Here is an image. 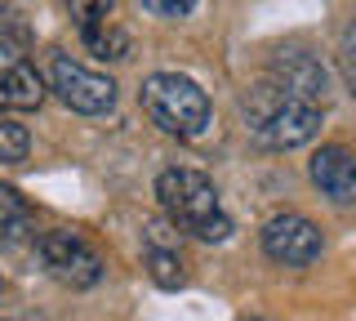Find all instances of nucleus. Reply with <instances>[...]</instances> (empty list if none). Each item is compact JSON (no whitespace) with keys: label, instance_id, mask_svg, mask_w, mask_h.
<instances>
[{"label":"nucleus","instance_id":"f257e3e1","mask_svg":"<svg viewBox=\"0 0 356 321\" xmlns=\"http://www.w3.org/2000/svg\"><path fill=\"white\" fill-rule=\"evenodd\" d=\"M156 201L170 214L174 228L192 232L200 241H227L232 219L218 201V187L205 179L200 170H165L156 179Z\"/></svg>","mask_w":356,"mask_h":321},{"label":"nucleus","instance_id":"f03ea898","mask_svg":"<svg viewBox=\"0 0 356 321\" xmlns=\"http://www.w3.org/2000/svg\"><path fill=\"white\" fill-rule=\"evenodd\" d=\"M245 116L263 148H303L321 130V103H307L272 81L245 98Z\"/></svg>","mask_w":356,"mask_h":321},{"label":"nucleus","instance_id":"7ed1b4c3","mask_svg":"<svg viewBox=\"0 0 356 321\" xmlns=\"http://www.w3.org/2000/svg\"><path fill=\"white\" fill-rule=\"evenodd\" d=\"M143 112H147L165 134L174 139H196L209 125V94L192 76L178 72H156L143 81Z\"/></svg>","mask_w":356,"mask_h":321},{"label":"nucleus","instance_id":"20e7f679","mask_svg":"<svg viewBox=\"0 0 356 321\" xmlns=\"http://www.w3.org/2000/svg\"><path fill=\"white\" fill-rule=\"evenodd\" d=\"M36 254H40V268L54 276V281L72 285V290H89V285L103 281V259H98V250L89 246L85 237H76V232H40L36 237Z\"/></svg>","mask_w":356,"mask_h":321},{"label":"nucleus","instance_id":"39448f33","mask_svg":"<svg viewBox=\"0 0 356 321\" xmlns=\"http://www.w3.org/2000/svg\"><path fill=\"white\" fill-rule=\"evenodd\" d=\"M49 90L63 98L72 112H81V116H103L116 107V81L111 76H98V72H89L85 63H76V58H67V54H58L54 58V68H49Z\"/></svg>","mask_w":356,"mask_h":321},{"label":"nucleus","instance_id":"423d86ee","mask_svg":"<svg viewBox=\"0 0 356 321\" xmlns=\"http://www.w3.org/2000/svg\"><path fill=\"white\" fill-rule=\"evenodd\" d=\"M263 250L272 263L285 268H307L321 254V228L303 214H272L263 224Z\"/></svg>","mask_w":356,"mask_h":321},{"label":"nucleus","instance_id":"0eeeda50","mask_svg":"<svg viewBox=\"0 0 356 321\" xmlns=\"http://www.w3.org/2000/svg\"><path fill=\"white\" fill-rule=\"evenodd\" d=\"M307 170H312V183H316L334 205H356V157L348 148H339V143L321 148Z\"/></svg>","mask_w":356,"mask_h":321},{"label":"nucleus","instance_id":"6e6552de","mask_svg":"<svg viewBox=\"0 0 356 321\" xmlns=\"http://www.w3.org/2000/svg\"><path fill=\"white\" fill-rule=\"evenodd\" d=\"M272 85L307 98V103H325V72L321 63H312L307 54H285V58L272 63Z\"/></svg>","mask_w":356,"mask_h":321},{"label":"nucleus","instance_id":"1a4fd4ad","mask_svg":"<svg viewBox=\"0 0 356 321\" xmlns=\"http://www.w3.org/2000/svg\"><path fill=\"white\" fill-rule=\"evenodd\" d=\"M44 98V81L22 63H0V116L9 112H31Z\"/></svg>","mask_w":356,"mask_h":321},{"label":"nucleus","instance_id":"9d476101","mask_svg":"<svg viewBox=\"0 0 356 321\" xmlns=\"http://www.w3.org/2000/svg\"><path fill=\"white\" fill-rule=\"evenodd\" d=\"M31 237V205L18 196V187L0 183V241H22Z\"/></svg>","mask_w":356,"mask_h":321},{"label":"nucleus","instance_id":"9b49d317","mask_svg":"<svg viewBox=\"0 0 356 321\" xmlns=\"http://www.w3.org/2000/svg\"><path fill=\"white\" fill-rule=\"evenodd\" d=\"M31 49V27L22 23V14L9 0H0V54L5 58H22Z\"/></svg>","mask_w":356,"mask_h":321},{"label":"nucleus","instance_id":"f8f14e48","mask_svg":"<svg viewBox=\"0 0 356 321\" xmlns=\"http://www.w3.org/2000/svg\"><path fill=\"white\" fill-rule=\"evenodd\" d=\"M67 9H72L76 18V31L85 36H94V31L111 27V9H116V0H67Z\"/></svg>","mask_w":356,"mask_h":321},{"label":"nucleus","instance_id":"ddd939ff","mask_svg":"<svg viewBox=\"0 0 356 321\" xmlns=\"http://www.w3.org/2000/svg\"><path fill=\"white\" fill-rule=\"evenodd\" d=\"M147 268L156 276V285H165V290H178V285L187 281V272H183V259H178L174 250H161V246H152L147 250Z\"/></svg>","mask_w":356,"mask_h":321},{"label":"nucleus","instance_id":"4468645a","mask_svg":"<svg viewBox=\"0 0 356 321\" xmlns=\"http://www.w3.org/2000/svg\"><path fill=\"white\" fill-rule=\"evenodd\" d=\"M27 148H31L27 125H18V120L0 116V165H18L22 157H27Z\"/></svg>","mask_w":356,"mask_h":321},{"label":"nucleus","instance_id":"2eb2a0df","mask_svg":"<svg viewBox=\"0 0 356 321\" xmlns=\"http://www.w3.org/2000/svg\"><path fill=\"white\" fill-rule=\"evenodd\" d=\"M339 63H343V76H348V85L356 90V18L348 23V31H343V40H339Z\"/></svg>","mask_w":356,"mask_h":321},{"label":"nucleus","instance_id":"dca6fc26","mask_svg":"<svg viewBox=\"0 0 356 321\" xmlns=\"http://www.w3.org/2000/svg\"><path fill=\"white\" fill-rule=\"evenodd\" d=\"M143 9H152L161 18H187L196 9V0H143Z\"/></svg>","mask_w":356,"mask_h":321},{"label":"nucleus","instance_id":"f3484780","mask_svg":"<svg viewBox=\"0 0 356 321\" xmlns=\"http://www.w3.org/2000/svg\"><path fill=\"white\" fill-rule=\"evenodd\" d=\"M250 321H259V317H250Z\"/></svg>","mask_w":356,"mask_h":321}]
</instances>
